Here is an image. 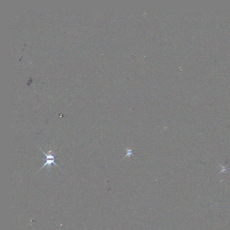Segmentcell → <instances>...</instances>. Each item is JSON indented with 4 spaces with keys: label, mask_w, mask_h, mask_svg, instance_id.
<instances>
[{
    "label": "cell",
    "mask_w": 230,
    "mask_h": 230,
    "mask_svg": "<svg viewBox=\"0 0 230 230\" xmlns=\"http://www.w3.org/2000/svg\"><path fill=\"white\" fill-rule=\"evenodd\" d=\"M40 150L42 151L43 154L46 156V159H45V160H46V162H45V164L42 166V167H41V169H40V170H41V169H42L43 167H44L46 166H47V167L51 169V168L52 167L53 165H55L56 166H57L58 167H59L60 169V168L59 167L58 165H57V164H56L55 162V161L56 160L55 158V156L56 155L57 153L56 154H55L54 155H52L51 154H49V155H47V154H46L45 152H43L41 148H40ZM40 170H39L38 171H39Z\"/></svg>",
    "instance_id": "cell-1"
}]
</instances>
